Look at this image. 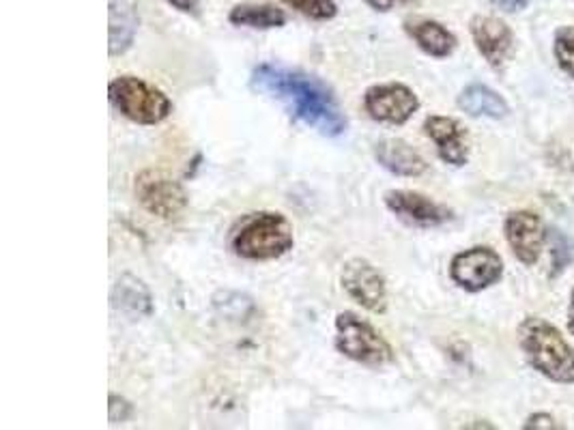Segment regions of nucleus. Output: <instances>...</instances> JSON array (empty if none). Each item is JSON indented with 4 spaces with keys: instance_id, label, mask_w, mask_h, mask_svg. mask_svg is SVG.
I'll list each match as a JSON object with an SVG mask.
<instances>
[{
    "instance_id": "nucleus-1",
    "label": "nucleus",
    "mask_w": 574,
    "mask_h": 430,
    "mask_svg": "<svg viewBox=\"0 0 574 430\" xmlns=\"http://www.w3.org/2000/svg\"><path fill=\"white\" fill-rule=\"evenodd\" d=\"M250 82L254 91L282 101L295 119L314 132L328 138L346 132V117L339 100L321 78L295 67L261 63L254 67Z\"/></svg>"
},
{
    "instance_id": "nucleus-2",
    "label": "nucleus",
    "mask_w": 574,
    "mask_h": 430,
    "mask_svg": "<svg viewBox=\"0 0 574 430\" xmlns=\"http://www.w3.org/2000/svg\"><path fill=\"white\" fill-rule=\"evenodd\" d=\"M518 342L530 364L557 383H574V349L548 321L530 317L518 328Z\"/></svg>"
},
{
    "instance_id": "nucleus-3",
    "label": "nucleus",
    "mask_w": 574,
    "mask_h": 430,
    "mask_svg": "<svg viewBox=\"0 0 574 430\" xmlns=\"http://www.w3.org/2000/svg\"><path fill=\"white\" fill-rule=\"evenodd\" d=\"M293 227L275 211L250 213L233 232L231 246L236 257L248 261H273L293 248Z\"/></svg>"
},
{
    "instance_id": "nucleus-4",
    "label": "nucleus",
    "mask_w": 574,
    "mask_h": 430,
    "mask_svg": "<svg viewBox=\"0 0 574 430\" xmlns=\"http://www.w3.org/2000/svg\"><path fill=\"white\" fill-rule=\"evenodd\" d=\"M110 103L130 121L140 126H155L169 119L172 101L149 82L135 76H121L108 87Z\"/></svg>"
},
{
    "instance_id": "nucleus-5",
    "label": "nucleus",
    "mask_w": 574,
    "mask_h": 430,
    "mask_svg": "<svg viewBox=\"0 0 574 430\" xmlns=\"http://www.w3.org/2000/svg\"><path fill=\"white\" fill-rule=\"evenodd\" d=\"M336 349L349 360L366 366L387 364L394 358L390 342L353 312L336 317Z\"/></svg>"
},
{
    "instance_id": "nucleus-6",
    "label": "nucleus",
    "mask_w": 574,
    "mask_h": 430,
    "mask_svg": "<svg viewBox=\"0 0 574 430\" xmlns=\"http://www.w3.org/2000/svg\"><path fill=\"white\" fill-rule=\"evenodd\" d=\"M134 192L138 202L160 220H177L188 207V194L183 186L162 170L149 168L138 172Z\"/></svg>"
},
{
    "instance_id": "nucleus-7",
    "label": "nucleus",
    "mask_w": 574,
    "mask_h": 430,
    "mask_svg": "<svg viewBox=\"0 0 574 430\" xmlns=\"http://www.w3.org/2000/svg\"><path fill=\"white\" fill-rule=\"evenodd\" d=\"M450 276L461 289L477 293L493 287L504 276V261L495 250L477 246L452 259Z\"/></svg>"
},
{
    "instance_id": "nucleus-8",
    "label": "nucleus",
    "mask_w": 574,
    "mask_h": 430,
    "mask_svg": "<svg viewBox=\"0 0 574 430\" xmlns=\"http://www.w3.org/2000/svg\"><path fill=\"white\" fill-rule=\"evenodd\" d=\"M364 108L369 117L379 123L403 126L420 108L417 96L401 82L374 84L364 96Z\"/></svg>"
},
{
    "instance_id": "nucleus-9",
    "label": "nucleus",
    "mask_w": 574,
    "mask_h": 430,
    "mask_svg": "<svg viewBox=\"0 0 574 430\" xmlns=\"http://www.w3.org/2000/svg\"><path fill=\"white\" fill-rule=\"evenodd\" d=\"M342 289L349 298L358 301L362 308L371 312H385L387 308V287L385 278L376 267L364 259H351L342 267L340 276Z\"/></svg>"
},
{
    "instance_id": "nucleus-10",
    "label": "nucleus",
    "mask_w": 574,
    "mask_h": 430,
    "mask_svg": "<svg viewBox=\"0 0 574 430\" xmlns=\"http://www.w3.org/2000/svg\"><path fill=\"white\" fill-rule=\"evenodd\" d=\"M385 207L399 216L403 222L420 229H433L450 222L454 216L447 207L440 202L417 194V192H406V190H392L385 194Z\"/></svg>"
},
{
    "instance_id": "nucleus-11",
    "label": "nucleus",
    "mask_w": 574,
    "mask_h": 430,
    "mask_svg": "<svg viewBox=\"0 0 574 430\" xmlns=\"http://www.w3.org/2000/svg\"><path fill=\"white\" fill-rule=\"evenodd\" d=\"M506 239L521 263L534 266L541 259L542 246L546 239L541 218L532 211L510 213L506 220Z\"/></svg>"
},
{
    "instance_id": "nucleus-12",
    "label": "nucleus",
    "mask_w": 574,
    "mask_h": 430,
    "mask_svg": "<svg viewBox=\"0 0 574 430\" xmlns=\"http://www.w3.org/2000/svg\"><path fill=\"white\" fill-rule=\"evenodd\" d=\"M472 37L475 48L491 66L500 69L506 63L514 46V37L506 22L493 16H477L472 20Z\"/></svg>"
},
{
    "instance_id": "nucleus-13",
    "label": "nucleus",
    "mask_w": 574,
    "mask_h": 430,
    "mask_svg": "<svg viewBox=\"0 0 574 430\" xmlns=\"http://www.w3.org/2000/svg\"><path fill=\"white\" fill-rule=\"evenodd\" d=\"M424 132L437 144L440 158L445 164L465 166L470 158V144L465 128L450 117H429Z\"/></svg>"
},
{
    "instance_id": "nucleus-14",
    "label": "nucleus",
    "mask_w": 574,
    "mask_h": 430,
    "mask_svg": "<svg viewBox=\"0 0 574 430\" xmlns=\"http://www.w3.org/2000/svg\"><path fill=\"white\" fill-rule=\"evenodd\" d=\"M374 158L385 170L399 177H420L429 168L424 158L401 138H385L376 142Z\"/></svg>"
},
{
    "instance_id": "nucleus-15",
    "label": "nucleus",
    "mask_w": 574,
    "mask_h": 430,
    "mask_svg": "<svg viewBox=\"0 0 574 430\" xmlns=\"http://www.w3.org/2000/svg\"><path fill=\"white\" fill-rule=\"evenodd\" d=\"M405 31L426 54L435 59L450 57L456 48V37L435 20H406Z\"/></svg>"
},
{
    "instance_id": "nucleus-16",
    "label": "nucleus",
    "mask_w": 574,
    "mask_h": 430,
    "mask_svg": "<svg viewBox=\"0 0 574 430\" xmlns=\"http://www.w3.org/2000/svg\"><path fill=\"white\" fill-rule=\"evenodd\" d=\"M138 24L134 4L125 0L110 2V57H119L132 48Z\"/></svg>"
},
{
    "instance_id": "nucleus-17",
    "label": "nucleus",
    "mask_w": 574,
    "mask_h": 430,
    "mask_svg": "<svg viewBox=\"0 0 574 430\" xmlns=\"http://www.w3.org/2000/svg\"><path fill=\"white\" fill-rule=\"evenodd\" d=\"M229 20L235 27H248V29H280L286 24V16L282 9H278L271 2H241L233 7Z\"/></svg>"
},
{
    "instance_id": "nucleus-18",
    "label": "nucleus",
    "mask_w": 574,
    "mask_h": 430,
    "mask_svg": "<svg viewBox=\"0 0 574 430\" xmlns=\"http://www.w3.org/2000/svg\"><path fill=\"white\" fill-rule=\"evenodd\" d=\"M461 110H465L472 117H489V119H504L507 114V103L500 93L484 84H470L461 98Z\"/></svg>"
},
{
    "instance_id": "nucleus-19",
    "label": "nucleus",
    "mask_w": 574,
    "mask_h": 430,
    "mask_svg": "<svg viewBox=\"0 0 574 430\" xmlns=\"http://www.w3.org/2000/svg\"><path fill=\"white\" fill-rule=\"evenodd\" d=\"M112 306L132 314H149L151 312L149 289L132 276H123L112 291Z\"/></svg>"
},
{
    "instance_id": "nucleus-20",
    "label": "nucleus",
    "mask_w": 574,
    "mask_h": 430,
    "mask_svg": "<svg viewBox=\"0 0 574 430\" xmlns=\"http://www.w3.org/2000/svg\"><path fill=\"white\" fill-rule=\"evenodd\" d=\"M282 2H286L291 9L316 22H328L339 13V7L334 0H282Z\"/></svg>"
},
{
    "instance_id": "nucleus-21",
    "label": "nucleus",
    "mask_w": 574,
    "mask_h": 430,
    "mask_svg": "<svg viewBox=\"0 0 574 430\" xmlns=\"http://www.w3.org/2000/svg\"><path fill=\"white\" fill-rule=\"evenodd\" d=\"M555 59L574 78V27H564L555 33Z\"/></svg>"
},
{
    "instance_id": "nucleus-22",
    "label": "nucleus",
    "mask_w": 574,
    "mask_h": 430,
    "mask_svg": "<svg viewBox=\"0 0 574 430\" xmlns=\"http://www.w3.org/2000/svg\"><path fill=\"white\" fill-rule=\"evenodd\" d=\"M551 239H553V276H557L573 261V243L564 232L560 231L553 232Z\"/></svg>"
},
{
    "instance_id": "nucleus-23",
    "label": "nucleus",
    "mask_w": 574,
    "mask_h": 430,
    "mask_svg": "<svg viewBox=\"0 0 574 430\" xmlns=\"http://www.w3.org/2000/svg\"><path fill=\"white\" fill-rule=\"evenodd\" d=\"M132 418V404L125 398L110 397V424L128 422Z\"/></svg>"
},
{
    "instance_id": "nucleus-24",
    "label": "nucleus",
    "mask_w": 574,
    "mask_h": 430,
    "mask_svg": "<svg viewBox=\"0 0 574 430\" xmlns=\"http://www.w3.org/2000/svg\"><path fill=\"white\" fill-rule=\"evenodd\" d=\"M525 429L534 430V429H557V424H555V420L551 418V416H546V413H538V416H532L527 422H525Z\"/></svg>"
},
{
    "instance_id": "nucleus-25",
    "label": "nucleus",
    "mask_w": 574,
    "mask_h": 430,
    "mask_svg": "<svg viewBox=\"0 0 574 430\" xmlns=\"http://www.w3.org/2000/svg\"><path fill=\"white\" fill-rule=\"evenodd\" d=\"M495 7L504 9L507 13H514V11H521L530 4V0H491Z\"/></svg>"
},
{
    "instance_id": "nucleus-26",
    "label": "nucleus",
    "mask_w": 574,
    "mask_h": 430,
    "mask_svg": "<svg viewBox=\"0 0 574 430\" xmlns=\"http://www.w3.org/2000/svg\"><path fill=\"white\" fill-rule=\"evenodd\" d=\"M369 4H371L372 9H376V11H390V9H394V7H399V4H406V2H411V0H366Z\"/></svg>"
},
{
    "instance_id": "nucleus-27",
    "label": "nucleus",
    "mask_w": 574,
    "mask_h": 430,
    "mask_svg": "<svg viewBox=\"0 0 574 430\" xmlns=\"http://www.w3.org/2000/svg\"><path fill=\"white\" fill-rule=\"evenodd\" d=\"M170 4L183 13H197L199 11V0H169Z\"/></svg>"
},
{
    "instance_id": "nucleus-28",
    "label": "nucleus",
    "mask_w": 574,
    "mask_h": 430,
    "mask_svg": "<svg viewBox=\"0 0 574 430\" xmlns=\"http://www.w3.org/2000/svg\"><path fill=\"white\" fill-rule=\"evenodd\" d=\"M568 328H571V331L574 333V291L573 298H571V312H568Z\"/></svg>"
}]
</instances>
